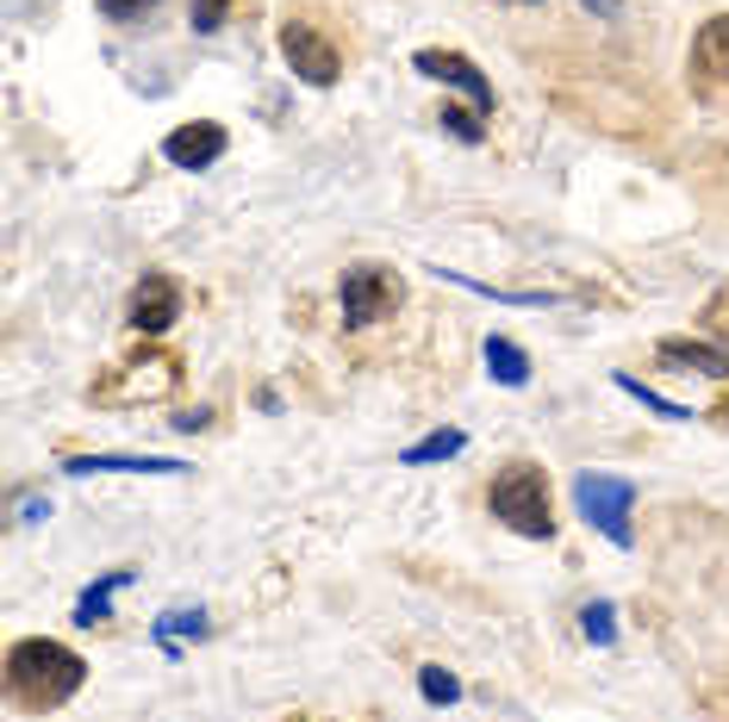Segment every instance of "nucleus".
Wrapping results in <instances>:
<instances>
[{
	"label": "nucleus",
	"mask_w": 729,
	"mask_h": 722,
	"mask_svg": "<svg viewBox=\"0 0 729 722\" xmlns=\"http://www.w3.org/2000/svg\"><path fill=\"white\" fill-rule=\"evenodd\" d=\"M7 685H13V698L26 710H57L88 685V660L76 648L50 642V635H26L7 654Z\"/></svg>",
	"instance_id": "obj_1"
},
{
	"label": "nucleus",
	"mask_w": 729,
	"mask_h": 722,
	"mask_svg": "<svg viewBox=\"0 0 729 722\" xmlns=\"http://www.w3.org/2000/svg\"><path fill=\"white\" fill-rule=\"evenodd\" d=\"M492 518L506 523V530L530 535V542H549L556 535V518H549V480H542L537 461H511V468L492 473Z\"/></svg>",
	"instance_id": "obj_2"
},
{
	"label": "nucleus",
	"mask_w": 729,
	"mask_h": 722,
	"mask_svg": "<svg viewBox=\"0 0 729 722\" xmlns=\"http://www.w3.org/2000/svg\"><path fill=\"white\" fill-rule=\"evenodd\" d=\"M181 387V361L169 349H143V355L112 361V374L94 387V405H157Z\"/></svg>",
	"instance_id": "obj_3"
},
{
	"label": "nucleus",
	"mask_w": 729,
	"mask_h": 722,
	"mask_svg": "<svg viewBox=\"0 0 729 722\" xmlns=\"http://www.w3.org/2000/svg\"><path fill=\"white\" fill-rule=\"evenodd\" d=\"M573 504H580V518H587L605 542H618V549L636 542V530H630L636 487L630 480H618V473H573Z\"/></svg>",
	"instance_id": "obj_4"
},
{
	"label": "nucleus",
	"mask_w": 729,
	"mask_h": 722,
	"mask_svg": "<svg viewBox=\"0 0 729 722\" xmlns=\"http://www.w3.org/2000/svg\"><path fill=\"white\" fill-rule=\"evenodd\" d=\"M281 57H287V69H293L306 88H331V81L343 76V57H337V44L318 32L312 19H287V26H281Z\"/></svg>",
	"instance_id": "obj_5"
},
{
	"label": "nucleus",
	"mask_w": 729,
	"mask_h": 722,
	"mask_svg": "<svg viewBox=\"0 0 729 722\" xmlns=\"http://www.w3.org/2000/svg\"><path fill=\"white\" fill-rule=\"evenodd\" d=\"M337 299H343L349 324H375V318H387L399 305V274L387 262H349Z\"/></svg>",
	"instance_id": "obj_6"
},
{
	"label": "nucleus",
	"mask_w": 729,
	"mask_h": 722,
	"mask_svg": "<svg viewBox=\"0 0 729 722\" xmlns=\"http://www.w3.org/2000/svg\"><path fill=\"white\" fill-rule=\"evenodd\" d=\"M412 63H418V76H430V81H449V88H461L475 112H492V81L480 76V69L468 63L461 50H418Z\"/></svg>",
	"instance_id": "obj_7"
},
{
	"label": "nucleus",
	"mask_w": 729,
	"mask_h": 722,
	"mask_svg": "<svg viewBox=\"0 0 729 722\" xmlns=\"http://www.w3.org/2000/svg\"><path fill=\"white\" fill-rule=\"evenodd\" d=\"M224 143H231V131L224 126L193 119V126H174L169 138H162V157H169L174 169H212V162L224 157Z\"/></svg>",
	"instance_id": "obj_8"
},
{
	"label": "nucleus",
	"mask_w": 729,
	"mask_h": 722,
	"mask_svg": "<svg viewBox=\"0 0 729 722\" xmlns=\"http://www.w3.org/2000/svg\"><path fill=\"white\" fill-rule=\"evenodd\" d=\"M174 318H181V287L169 281V274H143L138 293H131V312L126 324L143 330V337H157V330H169Z\"/></svg>",
	"instance_id": "obj_9"
},
{
	"label": "nucleus",
	"mask_w": 729,
	"mask_h": 722,
	"mask_svg": "<svg viewBox=\"0 0 729 722\" xmlns=\"http://www.w3.org/2000/svg\"><path fill=\"white\" fill-rule=\"evenodd\" d=\"M655 355L667 361V368H686V374H711V380H729V349L717 343H692V337H661V349Z\"/></svg>",
	"instance_id": "obj_10"
},
{
	"label": "nucleus",
	"mask_w": 729,
	"mask_h": 722,
	"mask_svg": "<svg viewBox=\"0 0 729 722\" xmlns=\"http://www.w3.org/2000/svg\"><path fill=\"white\" fill-rule=\"evenodd\" d=\"M63 473H188V461H162V455H69Z\"/></svg>",
	"instance_id": "obj_11"
},
{
	"label": "nucleus",
	"mask_w": 729,
	"mask_h": 722,
	"mask_svg": "<svg viewBox=\"0 0 729 722\" xmlns=\"http://www.w3.org/2000/svg\"><path fill=\"white\" fill-rule=\"evenodd\" d=\"M181 635H193V642L207 635V611H200V604H174V611L157 616V648L169 660H181Z\"/></svg>",
	"instance_id": "obj_12"
},
{
	"label": "nucleus",
	"mask_w": 729,
	"mask_h": 722,
	"mask_svg": "<svg viewBox=\"0 0 729 722\" xmlns=\"http://www.w3.org/2000/svg\"><path fill=\"white\" fill-rule=\"evenodd\" d=\"M487 374L499 387H530V355L511 337H487Z\"/></svg>",
	"instance_id": "obj_13"
},
{
	"label": "nucleus",
	"mask_w": 729,
	"mask_h": 722,
	"mask_svg": "<svg viewBox=\"0 0 729 722\" xmlns=\"http://www.w3.org/2000/svg\"><path fill=\"white\" fill-rule=\"evenodd\" d=\"M131 580H138V573H107V580H94L88 592L76 598V623H107V616H112V598L126 592Z\"/></svg>",
	"instance_id": "obj_14"
},
{
	"label": "nucleus",
	"mask_w": 729,
	"mask_h": 722,
	"mask_svg": "<svg viewBox=\"0 0 729 722\" xmlns=\"http://www.w3.org/2000/svg\"><path fill=\"white\" fill-rule=\"evenodd\" d=\"M692 57H698V63H705V69H711L717 81H729V13L705 19V32H698Z\"/></svg>",
	"instance_id": "obj_15"
},
{
	"label": "nucleus",
	"mask_w": 729,
	"mask_h": 722,
	"mask_svg": "<svg viewBox=\"0 0 729 722\" xmlns=\"http://www.w3.org/2000/svg\"><path fill=\"white\" fill-rule=\"evenodd\" d=\"M461 449H468V437H461V430H430L425 442H412V449H406V468H437V461H449V455H461Z\"/></svg>",
	"instance_id": "obj_16"
},
{
	"label": "nucleus",
	"mask_w": 729,
	"mask_h": 722,
	"mask_svg": "<svg viewBox=\"0 0 729 722\" xmlns=\"http://www.w3.org/2000/svg\"><path fill=\"white\" fill-rule=\"evenodd\" d=\"M618 393H630L636 405H642V411H655V418H667V424H686V418H692L686 405H673V399H661L655 387H642L636 374H618Z\"/></svg>",
	"instance_id": "obj_17"
},
{
	"label": "nucleus",
	"mask_w": 729,
	"mask_h": 722,
	"mask_svg": "<svg viewBox=\"0 0 729 722\" xmlns=\"http://www.w3.org/2000/svg\"><path fill=\"white\" fill-rule=\"evenodd\" d=\"M618 604H605V598H592L587 611H580V629H587V642L592 648H618Z\"/></svg>",
	"instance_id": "obj_18"
},
{
	"label": "nucleus",
	"mask_w": 729,
	"mask_h": 722,
	"mask_svg": "<svg viewBox=\"0 0 729 722\" xmlns=\"http://www.w3.org/2000/svg\"><path fill=\"white\" fill-rule=\"evenodd\" d=\"M443 131L456 143H480V138H487V119H480L475 107H443Z\"/></svg>",
	"instance_id": "obj_19"
},
{
	"label": "nucleus",
	"mask_w": 729,
	"mask_h": 722,
	"mask_svg": "<svg viewBox=\"0 0 729 722\" xmlns=\"http://www.w3.org/2000/svg\"><path fill=\"white\" fill-rule=\"evenodd\" d=\"M418 691H425L430 704H456V698H461V679L443 673V666H425V673H418Z\"/></svg>",
	"instance_id": "obj_20"
},
{
	"label": "nucleus",
	"mask_w": 729,
	"mask_h": 722,
	"mask_svg": "<svg viewBox=\"0 0 729 722\" xmlns=\"http://www.w3.org/2000/svg\"><path fill=\"white\" fill-rule=\"evenodd\" d=\"M224 13H231V0H193V32H219L224 26Z\"/></svg>",
	"instance_id": "obj_21"
},
{
	"label": "nucleus",
	"mask_w": 729,
	"mask_h": 722,
	"mask_svg": "<svg viewBox=\"0 0 729 722\" xmlns=\"http://www.w3.org/2000/svg\"><path fill=\"white\" fill-rule=\"evenodd\" d=\"M157 7V0H100V19H112V26H131V19H143Z\"/></svg>",
	"instance_id": "obj_22"
},
{
	"label": "nucleus",
	"mask_w": 729,
	"mask_h": 722,
	"mask_svg": "<svg viewBox=\"0 0 729 722\" xmlns=\"http://www.w3.org/2000/svg\"><path fill=\"white\" fill-rule=\"evenodd\" d=\"M19 518H26V523H38V518H50V499H26V504H19Z\"/></svg>",
	"instance_id": "obj_23"
},
{
	"label": "nucleus",
	"mask_w": 729,
	"mask_h": 722,
	"mask_svg": "<svg viewBox=\"0 0 729 722\" xmlns=\"http://www.w3.org/2000/svg\"><path fill=\"white\" fill-rule=\"evenodd\" d=\"M592 13H605V19H618V0H587Z\"/></svg>",
	"instance_id": "obj_24"
},
{
	"label": "nucleus",
	"mask_w": 729,
	"mask_h": 722,
	"mask_svg": "<svg viewBox=\"0 0 729 722\" xmlns=\"http://www.w3.org/2000/svg\"><path fill=\"white\" fill-rule=\"evenodd\" d=\"M717 411H723V418H729V399H723V405H717Z\"/></svg>",
	"instance_id": "obj_25"
}]
</instances>
